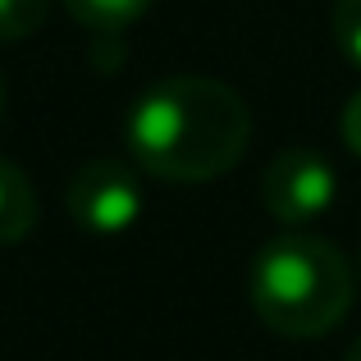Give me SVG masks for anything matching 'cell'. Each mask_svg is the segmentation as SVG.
<instances>
[{"instance_id": "cell-1", "label": "cell", "mask_w": 361, "mask_h": 361, "mask_svg": "<svg viewBox=\"0 0 361 361\" xmlns=\"http://www.w3.org/2000/svg\"><path fill=\"white\" fill-rule=\"evenodd\" d=\"M123 133L142 174L165 183H211L243 160L252 110L229 82L174 73L133 101Z\"/></svg>"}, {"instance_id": "cell-2", "label": "cell", "mask_w": 361, "mask_h": 361, "mask_svg": "<svg viewBox=\"0 0 361 361\" xmlns=\"http://www.w3.org/2000/svg\"><path fill=\"white\" fill-rule=\"evenodd\" d=\"M353 265L316 233H283L252 261V307L283 338H320L353 311Z\"/></svg>"}, {"instance_id": "cell-3", "label": "cell", "mask_w": 361, "mask_h": 361, "mask_svg": "<svg viewBox=\"0 0 361 361\" xmlns=\"http://www.w3.org/2000/svg\"><path fill=\"white\" fill-rule=\"evenodd\" d=\"M338 197V174L320 151L311 147H283L261 174V206L279 224H302L320 220Z\"/></svg>"}, {"instance_id": "cell-4", "label": "cell", "mask_w": 361, "mask_h": 361, "mask_svg": "<svg viewBox=\"0 0 361 361\" xmlns=\"http://www.w3.org/2000/svg\"><path fill=\"white\" fill-rule=\"evenodd\" d=\"M73 224L97 238H119L142 220V178L137 169L115 165V160H92L64 188Z\"/></svg>"}, {"instance_id": "cell-5", "label": "cell", "mask_w": 361, "mask_h": 361, "mask_svg": "<svg viewBox=\"0 0 361 361\" xmlns=\"http://www.w3.org/2000/svg\"><path fill=\"white\" fill-rule=\"evenodd\" d=\"M37 224V197L27 174L14 165V160L0 156V247H14L32 233Z\"/></svg>"}, {"instance_id": "cell-6", "label": "cell", "mask_w": 361, "mask_h": 361, "mask_svg": "<svg viewBox=\"0 0 361 361\" xmlns=\"http://www.w3.org/2000/svg\"><path fill=\"white\" fill-rule=\"evenodd\" d=\"M151 5H156V0H64V9H69L82 27H92V32H123V27H133Z\"/></svg>"}, {"instance_id": "cell-7", "label": "cell", "mask_w": 361, "mask_h": 361, "mask_svg": "<svg viewBox=\"0 0 361 361\" xmlns=\"http://www.w3.org/2000/svg\"><path fill=\"white\" fill-rule=\"evenodd\" d=\"M51 14V0H0V42H23Z\"/></svg>"}, {"instance_id": "cell-8", "label": "cell", "mask_w": 361, "mask_h": 361, "mask_svg": "<svg viewBox=\"0 0 361 361\" xmlns=\"http://www.w3.org/2000/svg\"><path fill=\"white\" fill-rule=\"evenodd\" d=\"M329 27H334V46L343 51V60L361 69V0H334Z\"/></svg>"}, {"instance_id": "cell-9", "label": "cell", "mask_w": 361, "mask_h": 361, "mask_svg": "<svg viewBox=\"0 0 361 361\" xmlns=\"http://www.w3.org/2000/svg\"><path fill=\"white\" fill-rule=\"evenodd\" d=\"M343 142L353 156H361V92H353V101L343 106Z\"/></svg>"}, {"instance_id": "cell-10", "label": "cell", "mask_w": 361, "mask_h": 361, "mask_svg": "<svg viewBox=\"0 0 361 361\" xmlns=\"http://www.w3.org/2000/svg\"><path fill=\"white\" fill-rule=\"evenodd\" d=\"M343 361H361V338H357L353 348H348V357H343Z\"/></svg>"}, {"instance_id": "cell-11", "label": "cell", "mask_w": 361, "mask_h": 361, "mask_svg": "<svg viewBox=\"0 0 361 361\" xmlns=\"http://www.w3.org/2000/svg\"><path fill=\"white\" fill-rule=\"evenodd\" d=\"M0 115H5V78H0Z\"/></svg>"}, {"instance_id": "cell-12", "label": "cell", "mask_w": 361, "mask_h": 361, "mask_svg": "<svg viewBox=\"0 0 361 361\" xmlns=\"http://www.w3.org/2000/svg\"><path fill=\"white\" fill-rule=\"evenodd\" d=\"M357 279H361V252H357Z\"/></svg>"}]
</instances>
